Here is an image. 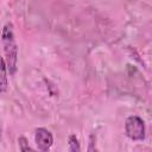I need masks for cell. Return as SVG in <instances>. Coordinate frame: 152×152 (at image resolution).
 <instances>
[{"label": "cell", "instance_id": "obj_2", "mask_svg": "<svg viewBox=\"0 0 152 152\" xmlns=\"http://www.w3.org/2000/svg\"><path fill=\"white\" fill-rule=\"evenodd\" d=\"M125 134L133 141H142L146 138L145 121L138 115H129L125 120Z\"/></svg>", "mask_w": 152, "mask_h": 152}, {"label": "cell", "instance_id": "obj_1", "mask_svg": "<svg viewBox=\"0 0 152 152\" xmlns=\"http://www.w3.org/2000/svg\"><path fill=\"white\" fill-rule=\"evenodd\" d=\"M13 24L7 21L1 30V44L4 50V59L6 63L7 72L10 75H14L17 72L18 66V44L14 36Z\"/></svg>", "mask_w": 152, "mask_h": 152}, {"label": "cell", "instance_id": "obj_4", "mask_svg": "<svg viewBox=\"0 0 152 152\" xmlns=\"http://www.w3.org/2000/svg\"><path fill=\"white\" fill-rule=\"evenodd\" d=\"M7 68L4 57L0 56V94L5 93L8 88V76H7Z\"/></svg>", "mask_w": 152, "mask_h": 152}, {"label": "cell", "instance_id": "obj_5", "mask_svg": "<svg viewBox=\"0 0 152 152\" xmlns=\"http://www.w3.org/2000/svg\"><path fill=\"white\" fill-rule=\"evenodd\" d=\"M68 147L69 152H81V144L75 134H70L68 137Z\"/></svg>", "mask_w": 152, "mask_h": 152}, {"label": "cell", "instance_id": "obj_6", "mask_svg": "<svg viewBox=\"0 0 152 152\" xmlns=\"http://www.w3.org/2000/svg\"><path fill=\"white\" fill-rule=\"evenodd\" d=\"M18 146H19V151L20 152H38V150H34L28 144V140L23 135L18 138Z\"/></svg>", "mask_w": 152, "mask_h": 152}, {"label": "cell", "instance_id": "obj_7", "mask_svg": "<svg viewBox=\"0 0 152 152\" xmlns=\"http://www.w3.org/2000/svg\"><path fill=\"white\" fill-rule=\"evenodd\" d=\"M87 152H100L97 148V144H96V135L94 133H90V135H89Z\"/></svg>", "mask_w": 152, "mask_h": 152}, {"label": "cell", "instance_id": "obj_3", "mask_svg": "<svg viewBox=\"0 0 152 152\" xmlns=\"http://www.w3.org/2000/svg\"><path fill=\"white\" fill-rule=\"evenodd\" d=\"M34 142L39 152H50L53 145V135L45 127H38L34 129Z\"/></svg>", "mask_w": 152, "mask_h": 152}]
</instances>
